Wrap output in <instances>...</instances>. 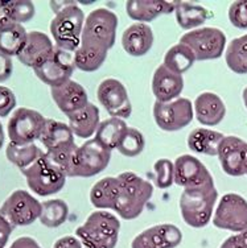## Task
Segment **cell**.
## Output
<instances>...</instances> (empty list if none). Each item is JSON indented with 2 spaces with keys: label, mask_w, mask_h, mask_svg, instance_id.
Masks as SVG:
<instances>
[{
  "label": "cell",
  "mask_w": 247,
  "mask_h": 248,
  "mask_svg": "<svg viewBox=\"0 0 247 248\" xmlns=\"http://www.w3.org/2000/svg\"><path fill=\"white\" fill-rule=\"evenodd\" d=\"M50 94L54 103L66 116L81 110L89 103V96L83 86L71 79L65 82L61 86L52 87Z\"/></svg>",
  "instance_id": "19"
},
{
  "label": "cell",
  "mask_w": 247,
  "mask_h": 248,
  "mask_svg": "<svg viewBox=\"0 0 247 248\" xmlns=\"http://www.w3.org/2000/svg\"><path fill=\"white\" fill-rule=\"evenodd\" d=\"M144 147H146L144 135L139 129L129 127L126 129L122 140L119 141L116 149L126 157H136L144 151Z\"/></svg>",
  "instance_id": "36"
},
{
  "label": "cell",
  "mask_w": 247,
  "mask_h": 248,
  "mask_svg": "<svg viewBox=\"0 0 247 248\" xmlns=\"http://www.w3.org/2000/svg\"><path fill=\"white\" fill-rule=\"evenodd\" d=\"M21 173L29 189L40 197L56 194L65 186L66 181V176L47 157V153H44L31 167L23 169Z\"/></svg>",
  "instance_id": "6"
},
{
  "label": "cell",
  "mask_w": 247,
  "mask_h": 248,
  "mask_svg": "<svg viewBox=\"0 0 247 248\" xmlns=\"http://www.w3.org/2000/svg\"><path fill=\"white\" fill-rule=\"evenodd\" d=\"M196 118L204 125L214 127L224 120L226 115V106L214 93H202L195 100Z\"/></svg>",
  "instance_id": "23"
},
{
  "label": "cell",
  "mask_w": 247,
  "mask_h": 248,
  "mask_svg": "<svg viewBox=\"0 0 247 248\" xmlns=\"http://www.w3.org/2000/svg\"><path fill=\"white\" fill-rule=\"evenodd\" d=\"M129 128L127 123L119 118H109L100 122L99 127L95 132V139L105 145L110 151H114L118 147L119 141L123 138L126 129Z\"/></svg>",
  "instance_id": "30"
},
{
  "label": "cell",
  "mask_w": 247,
  "mask_h": 248,
  "mask_svg": "<svg viewBox=\"0 0 247 248\" xmlns=\"http://www.w3.org/2000/svg\"><path fill=\"white\" fill-rule=\"evenodd\" d=\"M229 20L239 29H247V0L234 1L229 7Z\"/></svg>",
  "instance_id": "40"
},
{
  "label": "cell",
  "mask_w": 247,
  "mask_h": 248,
  "mask_svg": "<svg viewBox=\"0 0 247 248\" xmlns=\"http://www.w3.org/2000/svg\"><path fill=\"white\" fill-rule=\"evenodd\" d=\"M69 217V206L62 200H49L41 202L40 222L45 227L56 229L65 223Z\"/></svg>",
  "instance_id": "34"
},
{
  "label": "cell",
  "mask_w": 247,
  "mask_h": 248,
  "mask_svg": "<svg viewBox=\"0 0 247 248\" xmlns=\"http://www.w3.org/2000/svg\"><path fill=\"white\" fill-rule=\"evenodd\" d=\"M119 198L115 213L120 218L131 220L142 214L153 194V185L132 172L119 174Z\"/></svg>",
  "instance_id": "1"
},
{
  "label": "cell",
  "mask_w": 247,
  "mask_h": 248,
  "mask_svg": "<svg viewBox=\"0 0 247 248\" xmlns=\"http://www.w3.org/2000/svg\"><path fill=\"white\" fill-rule=\"evenodd\" d=\"M175 15L181 28L190 32V31L198 29V27L208 20L209 11L204 8L202 5L193 4L188 1H177Z\"/></svg>",
  "instance_id": "28"
},
{
  "label": "cell",
  "mask_w": 247,
  "mask_h": 248,
  "mask_svg": "<svg viewBox=\"0 0 247 248\" xmlns=\"http://www.w3.org/2000/svg\"><path fill=\"white\" fill-rule=\"evenodd\" d=\"M247 143L237 136H225L218 148V158L224 172L229 176L245 174Z\"/></svg>",
  "instance_id": "17"
},
{
  "label": "cell",
  "mask_w": 247,
  "mask_h": 248,
  "mask_svg": "<svg viewBox=\"0 0 247 248\" xmlns=\"http://www.w3.org/2000/svg\"><path fill=\"white\" fill-rule=\"evenodd\" d=\"M177 1L164 0H129L126 3V11L130 17L138 23H149L160 15L175 12Z\"/></svg>",
  "instance_id": "21"
},
{
  "label": "cell",
  "mask_w": 247,
  "mask_h": 248,
  "mask_svg": "<svg viewBox=\"0 0 247 248\" xmlns=\"http://www.w3.org/2000/svg\"><path fill=\"white\" fill-rule=\"evenodd\" d=\"M217 198L218 191L214 182L195 189H184L180 197V210L184 222L193 229L205 227L212 219Z\"/></svg>",
  "instance_id": "2"
},
{
  "label": "cell",
  "mask_w": 247,
  "mask_h": 248,
  "mask_svg": "<svg viewBox=\"0 0 247 248\" xmlns=\"http://www.w3.org/2000/svg\"><path fill=\"white\" fill-rule=\"evenodd\" d=\"M10 248H41V247H40V244H38L33 238L23 236V238L16 239L14 243L11 244Z\"/></svg>",
  "instance_id": "46"
},
{
  "label": "cell",
  "mask_w": 247,
  "mask_h": 248,
  "mask_svg": "<svg viewBox=\"0 0 247 248\" xmlns=\"http://www.w3.org/2000/svg\"><path fill=\"white\" fill-rule=\"evenodd\" d=\"M0 214L14 227L32 224L41 215V202L25 190H15L0 206Z\"/></svg>",
  "instance_id": "10"
},
{
  "label": "cell",
  "mask_w": 247,
  "mask_h": 248,
  "mask_svg": "<svg viewBox=\"0 0 247 248\" xmlns=\"http://www.w3.org/2000/svg\"><path fill=\"white\" fill-rule=\"evenodd\" d=\"M74 69H76L74 53L66 52L56 46L52 56L41 66L34 69V74L38 77L40 81H43L45 85L52 89L70 81Z\"/></svg>",
  "instance_id": "13"
},
{
  "label": "cell",
  "mask_w": 247,
  "mask_h": 248,
  "mask_svg": "<svg viewBox=\"0 0 247 248\" xmlns=\"http://www.w3.org/2000/svg\"><path fill=\"white\" fill-rule=\"evenodd\" d=\"M111 160V151L95 138L78 147L73 162L71 177H93L103 172Z\"/></svg>",
  "instance_id": "9"
},
{
  "label": "cell",
  "mask_w": 247,
  "mask_h": 248,
  "mask_svg": "<svg viewBox=\"0 0 247 248\" xmlns=\"http://www.w3.org/2000/svg\"><path fill=\"white\" fill-rule=\"evenodd\" d=\"M106 57L107 50L89 45H80V48L74 52V63L77 69L82 72L91 73L98 70L105 63Z\"/></svg>",
  "instance_id": "33"
},
{
  "label": "cell",
  "mask_w": 247,
  "mask_h": 248,
  "mask_svg": "<svg viewBox=\"0 0 247 248\" xmlns=\"http://www.w3.org/2000/svg\"><path fill=\"white\" fill-rule=\"evenodd\" d=\"M97 98L111 118L127 119L131 116L132 106L130 102L129 93L123 83L115 78L102 81L97 90Z\"/></svg>",
  "instance_id": "14"
},
{
  "label": "cell",
  "mask_w": 247,
  "mask_h": 248,
  "mask_svg": "<svg viewBox=\"0 0 247 248\" xmlns=\"http://www.w3.org/2000/svg\"><path fill=\"white\" fill-rule=\"evenodd\" d=\"M120 220L109 211L91 213L85 223L76 230V236L90 248H115L118 243Z\"/></svg>",
  "instance_id": "3"
},
{
  "label": "cell",
  "mask_w": 247,
  "mask_h": 248,
  "mask_svg": "<svg viewBox=\"0 0 247 248\" xmlns=\"http://www.w3.org/2000/svg\"><path fill=\"white\" fill-rule=\"evenodd\" d=\"M16 107V96L8 87L0 86V118H5Z\"/></svg>",
  "instance_id": "41"
},
{
  "label": "cell",
  "mask_w": 247,
  "mask_h": 248,
  "mask_svg": "<svg viewBox=\"0 0 247 248\" xmlns=\"http://www.w3.org/2000/svg\"><path fill=\"white\" fill-rule=\"evenodd\" d=\"M242 96H243V102H245V106H246V108H247V87L243 90Z\"/></svg>",
  "instance_id": "50"
},
{
  "label": "cell",
  "mask_w": 247,
  "mask_h": 248,
  "mask_svg": "<svg viewBox=\"0 0 247 248\" xmlns=\"http://www.w3.org/2000/svg\"><path fill=\"white\" fill-rule=\"evenodd\" d=\"M4 129H3V125H1V122H0V149L3 148V145H4Z\"/></svg>",
  "instance_id": "49"
},
{
  "label": "cell",
  "mask_w": 247,
  "mask_h": 248,
  "mask_svg": "<svg viewBox=\"0 0 247 248\" xmlns=\"http://www.w3.org/2000/svg\"><path fill=\"white\" fill-rule=\"evenodd\" d=\"M119 198L118 177H105L91 187L90 201L97 209L115 210Z\"/></svg>",
  "instance_id": "26"
},
{
  "label": "cell",
  "mask_w": 247,
  "mask_h": 248,
  "mask_svg": "<svg viewBox=\"0 0 247 248\" xmlns=\"http://www.w3.org/2000/svg\"><path fill=\"white\" fill-rule=\"evenodd\" d=\"M184 89V78L173 73L164 63L157 67L152 77V93L159 102H172L180 96Z\"/></svg>",
  "instance_id": "20"
},
{
  "label": "cell",
  "mask_w": 247,
  "mask_h": 248,
  "mask_svg": "<svg viewBox=\"0 0 247 248\" xmlns=\"http://www.w3.org/2000/svg\"><path fill=\"white\" fill-rule=\"evenodd\" d=\"M219 248H243V247H242V244L239 243L237 235H233V236H230V238L226 239Z\"/></svg>",
  "instance_id": "47"
},
{
  "label": "cell",
  "mask_w": 247,
  "mask_h": 248,
  "mask_svg": "<svg viewBox=\"0 0 247 248\" xmlns=\"http://www.w3.org/2000/svg\"><path fill=\"white\" fill-rule=\"evenodd\" d=\"M225 135L208 128H196L188 136V147L190 151L206 156H217L221 141Z\"/></svg>",
  "instance_id": "27"
},
{
  "label": "cell",
  "mask_w": 247,
  "mask_h": 248,
  "mask_svg": "<svg viewBox=\"0 0 247 248\" xmlns=\"http://www.w3.org/2000/svg\"><path fill=\"white\" fill-rule=\"evenodd\" d=\"M213 224L217 229L242 232L247 229V201L235 193L222 196L214 213Z\"/></svg>",
  "instance_id": "12"
},
{
  "label": "cell",
  "mask_w": 247,
  "mask_h": 248,
  "mask_svg": "<svg viewBox=\"0 0 247 248\" xmlns=\"http://www.w3.org/2000/svg\"><path fill=\"white\" fill-rule=\"evenodd\" d=\"M118 17L107 8L94 10L86 17L82 29L81 45H89L109 52L116 40Z\"/></svg>",
  "instance_id": "5"
},
{
  "label": "cell",
  "mask_w": 247,
  "mask_h": 248,
  "mask_svg": "<svg viewBox=\"0 0 247 248\" xmlns=\"http://www.w3.org/2000/svg\"><path fill=\"white\" fill-rule=\"evenodd\" d=\"M44 153L45 152H43L34 143L27 144V145H17V144L10 141L5 149V156L8 158V161L20 168L21 170L31 167L36 160L43 156Z\"/></svg>",
  "instance_id": "32"
},
{
  "label": "cell",
  "mask_w": 247,
  "mask_h": 248,
  "mask_svg": "<svg viewBox=\"0 0 247 248\" xmlns=\"http://www.w3.org/2000/svg\"><path fill=\"white\" fill-rule=\"evenodd\" d=\"M155 185L159 189H168L175 184V164L169 158H160L153 165Z\"/></svg>",
  "instance_id": "38"
},
{
  "label": "cell",
  "mask_w": 247,
  "mask_h": 248,
  "mask_svg": "<svg viewBox=\"0 0 247 248\" xmlns=\"http://www.w3.org/2000/svg\"><path fill=\"white\" fill-rule=\"evenodd\" d=\"M182 240L181 230L171 223L144 230L133 239L131 248H176Z\"/></svg>",
  "instance_id": "16"
},
{
  "label": "cell",
  "mask_w": 247,
  "mask_h": 248,
  "mask_svg": "<svg viewBox=\"0 0 247 248\" xmlns=\"http://www.w3.org/2000/svg\"><path fill=\"white\" fill-rule=\"evenodd\" d=\"M245 174L247 176V152H246V164H245Z\"/></svg>",
  "instance_id": "51"
},
{
  "label": "cell",
  "mask_w": 247,
  "mask_h": 248,
  "mask_svg": "<svg viewBox=\"0 0 247 248\" xmlns=\"http://www.w3.org/2000/svg\"><path fill=\"white\" fill-rule=\"evenodd\" d=\"M153 32L151 27L144 23L130 25L122 36V46L127 54L132 57H142L152 48Z\"/></svg>",
  "instance_id": "22"
},
{
  "label": "cell",
  "mask_w": 247,
  "mask_h": 248,
  "mask_svg": "<svg viewBox=\"0 0 247 248\" xmlns=\"http://www.w3.org/2000/svg\"><path fill=\"white\" fill-rule=\"evenodd\" d=\"M195 62L196 57L193 52L186 45L180 43L168 49L164 56V66L180 76L188 72Z\"/></svg>",
  "instance_id": "31"
},
{
  "label": "cell",
  "mask_w": 247,
  "mask_h": 248,
  "mask_svg": "<svg viewBox=\"0 0 247 248\" xmlns=\"http://www.w3.org/2000/svg\"><path fill=\"white\" fill-rule=\"evenodd\" d=\"M180 44H184L193 52L196 61L217 60L222 56L226 46V36L218 28H198L186 32L180 38Z\"/></svg>",
  "instance_id": "7"
},
{
  "label": "cell",
  "mask_w": 247,
  "mask_h": 248,
  "mask_svg": "<svg viewBox=\"0 0 247 248\" xmlns=\"http://www.w3.org/2000/svg\"><path fill=\"white\" fill-rule=\"evenodd\" d=\"M12 20L17 24L23 25L34 16V5L29 0H11L10 1Z\"/></svg>",
  "instance_id": "39"
},
{
  "label": "cell",
  "mask_w": 247,
  "mask_h": 248,
  "mask_svg": "<svg viewBox=\"0 0 247 248\" xmlns=\"http://www.w3.org/2000/svg\"><path fill=\"white\" fill-rule=\"evenodd\" d=\"M85 14L76 1L61 10L50 21V33L56 46L74 53L81 45Z\"/></svg>",
  "instance_id": "4"
},
{
  "label": "cell",
  "mask_w": 247,
  "mask_h": 248,
  "mask_svg": "<svg viewBox=\"0 0 247 248\" xmlns=\"http://www.w3.org/2000/svg\"><path fill=\"white\" fill-rule=\"evenodd\" d=\"M40 141L47 149V152H53L57 149L65 148L74 143V134L69 127V124L57 122V120L47 119Z\"/></svg>",
  "instance_id": "25"
},
{
  "label": "cell",
  "mask_w": 247,
  "mask_h": 248,
  "mask_svg": "<svg viewBox=\"0 0 247 248\" xmlns=\"http://www.w3.org/2000/svg\"><path fill=\"white\" fill-rule=\"evenodd\" d=\"M67 119L69 127L77 138L91 139L100 124L99 108L89 102L83 108L67 115Z\"/></svg>",
  "instance_id": "24"
},
{
  "label": "cell",
  "mask_w": 247,
  "mask_h": 248,
  "mask_svg": "<svg viewBox=\"0 0 247 248\" xmlns=\"http://www.w3.org/2000/svg\"><path fill=\"white\" fill-rule=\"evenodd\" d=\"M175 164V184L184 189H195L213 184L209 169L192 155H181Z\"/></svg>",
  "instance_id": "15"
},
{
  "label": "cell",
  "mask_w": 247,
  "mask_h": 248,
  "mask_svg": "<svg viewBox=\"0 0 247 248\" xmlns=\"http://www.w3.org/2000/svg\"><path fill=\"white\" fill-rule=\"evenodd\" d=\"M193 105L188 98H177L172 102H159L153 105V118L159 128L175 132L185 128L193 120Z\"/></svg>",
  "instance_id": "11"
},
{
  "label": "cell",
  "mask_w": 247,
  "mask_h": 248,
  "mask_svg": "<svg viewBox=\"0 0 247 248\" xmlns=\"http://www.w3.org/2000/svg\"><path fill=\"white\" fill-rule=\"evenodd\" d=\"M237 236H238V240H239V243L242 244V247L247 248V229L243 230L242 232H239Z\"/></svg>",
  "instance_id": "48"
},
{
  "label": "cell",
  "mask_w": 247,
  "mask_h": 248,
  "mask_svg": "<svg viewBox=\"0 0 247 248\" xmlns=\"http://www.w3.org/2000/svg\"><path fill=\"white\" fill-rule=\"evenodd\" d=\"M54 48L56 45H53L52 40L48 34L44 32H38V31H32V32H28L25 46L17 56V58L23 65L32 67L34 70L36 67L41 66L44 62L52 56Z\"/></svg>",
  "instance_id": "18"
},
{
  "label": "cell",
  "mask_w": 247,
  "mask_h": 248,
  "mask_svg": "<svg viewBox=\"0 0 247 248\" xmlns=\"http://www.w3.org/2000/svg\"><path fill=\"white\" fill-rule=\"evenodd\" d=\"M77 149H78V147H77L76 144H71V145L65 147V148L45 153H47V157L49 158L56 167L60 168L65 176L71 177L73 162H74V156H76Z\"/></svg>",
  "instance_id": "37"
},
{
  "label": "cell",
  "mask_w": 247,
  "mask_h": 248,
  "mask_svg": "<svg viewBox=\"0 0 247 248\" xmlns=\"http://www.w3.org/2000/svg\"><path fill=\"white\" fill-rule=\"evenodd\" d=\"M225 58L231 72L247 74V34L231 40L226 49Z\"/></svg>",
  "instance_id": "35"
},
{
  "label": "cell",
  "mask_w": 247,
  "mask_h": 248,
  "mask_svg": "<svg viewBox=\"0 0 247 248\" xmlns=\"http://www.w3.org/2000/svg\"><path fill=\"white\" fill-rule=\"evenodd\" d=\"M45 123L47 119L38 111L27 107L16 108L7 125L11 143L17 145L33 144L41 138Z\"/></svg>",
  "instance_id": "8"
},
{
  "label": "cell",
  "mask_w": 247,
  "mask_h": 248,
  "mask_svg": "<svg viewBox=\"0 0 247 248\" xmlns=\"http://www.w3.org/2000/svg\"><path fill=\"white\" fill-rule=\"evenodd\" d=\"M14 231V226L0 214V248H4Z\"/></svg>",
  "instance_id": "44"
},
{
  "label": "cell",
  "mask_w": 247,
  "mask_h": 248,
  "mask_svg": "<svg viewBox=\"0 0 247 248\" xmlns=\"http://www.w3.org/2000/svg\"><path fill=\"white\" fill-rule=\"evenodd\" d=\"M14 72L12 58L0 52V82H5Z\"/></svg>",
  "instance_id": "43"
},
{
  "label": "cell",
  "mask_w": 247,
  "mask_h": 248,
  "mask_svg": "<svg viewBox=\"0 0 247 248\" xmlns=\"http://www.w3.org/2000/svg\"><path fill=\"white\" fill-rule=\"evenodd\" d=\"M11 24H15L11 15L10 1H3L0 0V29L7 28Z\"/></svg>",
  "instance_id": "45"
},
{
  "label": "cell",
  "mask_w": 247,
  "mask_h": 248,
  "mask_svg": "<svg viewBox=\"0 0 247 248\" xmlns=\"http://www.w3.org/2000/svg\"><path fill=\"white\" fill-rule=\"evenodd\" d=\"M53 248H90L86 243H83L78 236L67 235L64 238H60L54 243Z\"/></svg>",
  "instance_id": "42"
},
{
  "label": "cell",
  "mask_w": 247,
  "mask_h": 248,
  "mask_svg": "<svg viewBox=\"0 0 247 248\" xmlns=\"http://www.w3.org/2000/svg\"><path fill=\"white\" fill-rule=\"evenodd\" d=\"M28 32L21 24H11L7 28L0 29V52L8 57L19 56L25 46Z\"/></svg>",
  "instance_id": "29"
}]
</instances>
